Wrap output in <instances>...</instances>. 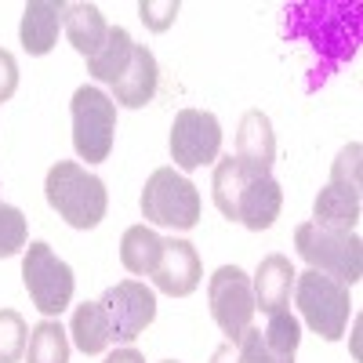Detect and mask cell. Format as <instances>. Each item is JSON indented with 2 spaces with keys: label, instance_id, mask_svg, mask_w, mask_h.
Instances as JSON below:
<instances>
[{
  "label": "cell",
  "instance_id": "obj_1",
  "mask_svg": "<svg viewBox=\"0 0 363 363\" xmlns=\"http://www.w3.org/2000/svg\"><path fill=\"white\" fill-rule=\"evenodd\" d=\"M211 196H215L218 215L229 222H240L251 233H265L277 225L284 211V189L272 178V171L247 164L240 157H225L215 164L211 174Z\"/></svg>",
  "mask_w": 363,
  "mask_h": 363
},
{
  "label": "cell",
  "instance_id": "obj_2",
  "mask_svg": "<svg viewBox=\"0 0 363 363\" xmlns=\"http://www.w3.org/2000/svg\"><path fill=\"white\" fill-rule=\"evenodd\" d=\"M44 200L69 229H80V233L99 229L106 211H109L106 182L95 171H87L84 164H77V160H58V164L48 167Z\"/></svg>",
  "mask_w": 363,
  "mask_h": 363
},
{
  "label": "cell",
  "instance_id": "obj_3",
  "mask_svg": "<svg viewBox=\"0 0 363 363\" xmlns=\"http://www.w3.org/2000/svg\"><path fill=\"white\" fill-rule=\"evenodd\" d=\"M291 294H294V306L313 335H320L323 342L345 338L349 320H352V294L342 280L327 277V272H316V269H306L294 277Z\"/></svg>",
  "mask_w": 363,
  "mask_h": 363
},
{
  "label": "cell",
  "instance_id": "obj_4",
  "mask_svg": "<svg viewBox=\"0 0 363 363\" xmlns=\"http://www.w3.org/2000/svg\"><path fill=\"white\" fill-rule=\"evenodd\" d=\"M138 207L142 218L157 229L189 233L200 225V189L174 167H157L145 178Z\"/></svg>",
  "mask_w": 363,
  "mask_h": 363
},
{
  "label": "cell",
  "instance_id": "obj_5",
  "mask_svg": "<svg viewBox=\"0 0 363 363\" xmlns=\"http://www.w3.org/2000/svg\"><path fill=\"white\" fill-rule=\"evenodd\" d=\"M294 247L309 269L327 272V277L342 280L345 287H356L363 277V240L359 233H338L323 229L316 222H301L294 229Z\"/></svg>",
  "mask_w": 363,
  "mask_h": 363
},
{
  "label": "cell",
  "instance_id": "obj_6",
  "mask_svg": "<svg viewBox=\"0 0 363 363\" xmlns=\"http://www.w3.org/2000/svg\"><path fill=\"white\" fill-rule=\"evenodd\" d=\"M73 120V149L87 164H102L113 153L116 142V102L95 84H80L69 102Z\"/></svg>",
  "mask_w": 363,
  "mask_h": 363
},
{
  "label": "cell",
  "instance_id": "obj_7",
  "mask_svg": "<svg viewBox=\"0 0 363 363\" xmlns=\"http://www.w3.org/2000/svg\"><path fill=\"white\" fill-rule=\"evenodd\" d=\"M22 284L29 291V301L40 309L44 320H58L73 306L77 277H73L69 262L58 258L55 247L44 244V240L26 247V255H22Z\"/></svg>",
  "mask_w": 363,
  "mask_h": 363
},
{
  "label": "cell",
  "instance_id": "obj_8",
  "mask_svg": "<svg viewBox=\"0 0 363 363\" xmlns=\"http://www.w3.org/2000/svg\"><path fill=\"white\" fill-rule=\"evenodd\" d=\"M167 149H171L174 171H182V174L215 164L218 153H222V124H218V116L207 113V109H178L174 120H171Z\"/></svg>",
  "mask_w": 363,
  "mask_h": 363
},
{
  "label": "cell",
  "instance_id": "obj_9",
  "mask_svg": "<svg viewBox=\"0 0 363 363\" xmlns=\"http://www.w3.org/2000/svg\"><path fill=\"white\" fill-rule=\"evenodd\" d=\"M207 301H211V320L218 323V330L236 342L244 330L255 323V291L251 277L240 265H218L207 280Z\"/></svg>",
  "mask_w": 363,
  "mask_h": 363
},
{
  "label": "cell",
  "instance_id": "obj_10",
  "mask_svg": "<svg viewBox=\"0 0 363 363\" xmlns=\"http://www.w3.org/2000/svg\"><path fill=\"white\" fill-rule=\"evenodd\" d=\"M99 306L109 323V338L120 345H131L157 320V291L145 287L142 280H120L99 298Z\"/></svg>",
  "mask_w": 363,
  "mask_h": 363
},
{
  "label": "cell",
  "instance_id": "obj_11",
  "mask_svg": "<svg viewBox=\"0 0 363 363\" xmlns=\"http://www.w3.org/2000/svg\"><path fill=\"white\" fill-rule=\"evenodd\" d=\"M240 359L244 363H294L298 345H301V320L291 309L272 313L265 327H247L236 338Z\"/></svg>",
  "mask_w": 363,
  "mask_h": 363
},
{
  "label": "cell",
  "instance_id": "obj_12",
  "mask_svg": "<svg viewBox=\"0 0 363 363\" xmlns=\"http://www.w3.org/2000/svg\"><path fill=\"white\" fill-rule=\"evenodd\" d=\"M153 287L160 294H171V298H189L200 280H203V262H200V251L193 240L186 236H167L164 240V258L157 265L153 277Z\"/></svg>",
  "mask_w": 363,
  "mask_h": 363
},
{
  "label": "cell",
  "instance_id": "obj_13",
  "mask_svg": "<svg viewBox=\"0 0 363 363\" xmlns=\"http://www.w3.org/2000/svg\"><path fill=\"white\" fill-rule=\"evenodd\" d=\"M66 22V4L62 0H29L22 8V22H18V44L26 55L44 58L55 51L58 44V29Z\"/></svg>",
  "mask_w": 363,
  "mask_h": 363
},
{
  "label": "cell",
  "instance_id": "obj_14",
  "mask_svg": "<svg viewBox=\"0 0 363 363\" xmlns=\"http://www.w3.org/2000/svg\"><path fill=\"white\" fill-rule=\"evenodd\" d=\"M157 87H160L157 55L149 51L145 44H135L128 69L120 73V80L113 84V102L120 109H145L149 102L157 99Z\"/></svg>",
  "mask_w": 363,
  "mask_h": 363
},
{
  "label": "cell",
  "instance_id": "obj_15",
  "mask_svg": "<svg viewBox=\"0 0 363 363\" xmlns=\"http://www.w3.org/2000/svg\"><path fill=\"white\" fill-rule=\"evenodd\" d=\"M294 277L298 269L291 265L287 255H265L251 277V291H255V309H262L265 316L291 309V291H294Z\"/></svg>",
  "mask_w": 363,
  "mask_h": 363
},
{
  "label": "cell",
  "instance_id": "obj_16",
  "mask_svg": "<svg viewBox=\"0 0 363 363\" xmlns=\"http://www.w3.org/2000/svg\"><path fill=\"white\" fill-rule=\"evenodd\" d=\"M363 215V193L338 186V182H327L320 189V196L313 200V222L323 229H338V233H356Z\"/></svg>",
  "mask_w": 363,
  "mask_h": 363
},
{
  "label": "cell",
  "instance_id": "obj_17",
  "mask_svg": "<svg viewBox=\"0 0 363 363\" xmlns=\"http://www.w3.org/2000/svg\"><path fill=\"white\" fill-rule=\"evenodd\" d=\"M236 157L247 164H258L265 171H272V164H277V131H272V120L262 109H247L244 120H240Z\"/></svg>",
  "mask_w": 363,
  "mask_h": 363
},
{
  "label": "cell",
  "instance_id": "obj_18",
  "mask_svg": "<svg viewBox=\"0 0 363 363\" xmlns=\"http://www.w3.org/2000/svg\"><path fill=\"white\" fill-rule=\"evenodd\" d=\"M164 258V236L153 225H131L120 236V265H124L131 277H153L157 265Z\"/></svg>",
  "mask_w": 363,
  "mask_h": 363
},
{
  "label": "cell",
  "instance_id": "obj_19",
  "mask_svg": "<svg viewBox=\"0 0 363 363\" xmlns=\"http://www.w3.org/2000/svg\"><path fill=\"white\" fill-rule=\"evenodd\" d=\"M131 51H135V37L128 33L124 26H109L106 44H102L95 55H91V58H84V62H87V77L113 87V84L120 80V73L128 69Z\"/></svg>",
  "mask_w": 363,
  "mask_h": 363
},
{
  "label": "cell",
  "instance_id": "obj_20",
  "mask_svg": "<svg viewBox=\"0 0 363 363\" xmlns=\"http://www.w3.org/2000/svg\"><path fill=\"white\" fill-rule=\"evenodd\" d=\"M62 29H66L73 51L84 55V58H91V55L106 44L109 22H106V15L99 11V4H66V22H62Z\"/></svg>",
  "mask_w": 363,
  "mask_h": 363
},
{
  "label": "cell",
  "instance_id": "obj_21",
  "mask_svg": "<svg viewBox=\"0 0 363 363\" xmlns=\"http://www.w3.org/2000/svg\"><path fill=\"white\" fill-rule=\"evenodd\" d=\"M69 342L84 352V356H102L113 338H109V323H106V313L99 301H84V306L73 309V320H69Z\"/></svg>",
  "mask_w": 363,
  "mask_h": 363
},
{
  "label": "cell",
  "instance_id": "obj_22",
  "mask_svg": "<svg viewBox=\"0 0 363 363\" xmlns=\"http://www.w3.org/2000/svg\"><path fill=\"white\" fill-rule=\"evenodd\" d=\"M69 330L58 320H40L37 327H29L26 342V363H69Z\"/></svg>",
  "mask_w": 363,
  "mask_h": 363
},
{
  "label": "cell",
  "instance_id": "obj_23",
  "mask_svg": "<svg viewBox=\"0 0 363 363\" xmlns=\"http://www.w3.org/2000/svg\"><path fill=\"white\" fill-rule=\"evenodd\" d=\"M29 222L15 203H0V258H15L26 251Z\"/></svg>",
  "mask_w": 363,
  "mask_h": 363
},
{
  "label": "cell",
  "instance_id": "obj_24",
  "mask_svg": "<svg viewBox=\"0 0 363 363\" xmlns=\"http://www.w3.org/2000/svg\"><path fill=\"white\" fill-rule=\"evenodd\" d=\"M26 342H29V327L22 313L0 309V363H18L26 356Z\"/></svg>",
  "mask_w": 363,
  "mask_h": 363
},
{
  "label": "cell",
  "instance_id": "obj_25",
  "mask_svg": "<svg viewBox=\"0 0 363 363\" xmlns=\"http://www.w3.org/2000/svg\"><path fill=\"white\" fill-rule=\"evenodd\" d=\"M330 182L363 193V145L359 142H349L335 157V164H330Z\"/></svg>",
  "mask_w": 363,
  "mask_h": 363
},
{
  "label": "cell",
  "instance_id": "obj_26",
  "mask_svg": "<svg viewBox=\"0 0 363 363\" xmlns=\"http://www.w3.org/2000/svg\"><path fill=\"white\" fill-rule=\"evenodd\" d=\"M178 11H182L178 0H138V18L145 22L149 33H167Z\"/></svg>",
  "mask_w": 363,
  "mask_h": 363
},
{
  "label": "cell",
  "instance_id": "obj_27",
  "mask_svg": "<svg viewBox=\"0 0 363 363\" xmlns=\"http://www.w3.org/2000/svg\"><path fill=\"white\" fill-rule=\"evenodd\" d=\"M15 91H18V62H15L11 51L0 48V106L11 102Z\"/></svg>",
  "mask_w": 363,
  "mask_h": 363
},
{
  "label": "cell",
  "instance_id": "obj_28",
  "mask_svg": "<svg viewBox=\"0 0 363 363\" xmlns=\"http://www.w3.org/2000/svg\"><path fill=\"white\" fill-rule=\"evenodd\" d=\"M211 363H244V359H240V345L225 338L215 352H211Z\"/></svg>",
  "mask_w": 363,
  "mask_h": 363
},
{
  "label": "cell",
  "instance_id": "obj_29",
  "mask_svg": "<svg viewBox=\"0 0 363 363\" xmlns=\"http://www.w3.org/2000/svg\"><path fill=\"white\" fill-rule=\"evenodd\" d=\"M106 363H145V356H142L138 349L124 345V349H113V352L106 356Z\"/></svg>",
  "mask_w": 363,
  "mask_h": 363
},
{
  "label": "cell",
  "instance_id": "obj_30",
  "mask_svg": "<svg viewBox=\"0 0 363 363\" xmlns=\"http://www.w3.org/2000/svg\"><path fill=\"white\" fill-rule=\"evenodd\" d=\"M352 356L359 359V320H352Z\"/></svg>",
  "mask_w": 363,
  "mask_h": 363
},
{
  "label": "cell",
  "instance_id": "obj_31",
  "mask_svg": "<svg viewBox=\"0 0 363 363\" xmlns=\"http://www.w3.org/2000/svg\"><path fill=\"white\" fill-rule=\"evenodd\" d=\"M164 363H178V359H164Z\"/></svg>",
  "mask_w": 363,
  "mask_h": 363
}]
</instances>
